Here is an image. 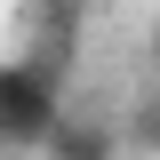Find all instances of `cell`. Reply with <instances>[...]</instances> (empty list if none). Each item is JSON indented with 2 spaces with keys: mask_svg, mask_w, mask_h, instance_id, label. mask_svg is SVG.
Masks as SVG:
<instances>
[{
  "mask_svg": "<svg viewBox=\"0 0 160 160\" xmlns=\"http://www.w3.org/2000/svg\"><path fill=\"white\" fill-rule=\"evenodd\" d=\"M120 136L136 144V152H160V88H144V96L128 104V128H120Z\"/></svg>",
  "mask_w": 160,
  "mask_h": 160,
  "instance_id": "3",
  "label": "cell"
},
{
  "mask_svg": "<svg viewBox=\"0 0 160 160\" xmlns=\"http://www.w3.org/2000/svg\"><path fill=\"white\" fill-rule=\"evenodd\" d=\"M144 56H152V64H160V16H152V32H144Z\"/></svg>",
  "mask_w": 160,
  "mask_h": 160,
  "instance_id": "4",
  "label": "cell"
},
{
  "mask_svg": "<svg viewBox=\"0 0 160 160\" xmlns=\"http://www.w3.org/2000/svg\"><path fill=\"white\" fill-rule=\"evenodd\" d=\"M64 80H72V56H56V48L0 56V152H48V136L72 112Z\"/></svg>",
  "mask_w": 160,
  "mask_h": 160,
  "instance_id": "1",
  "label": "cell"
},
{
  "mask_svg": "<svg viewBox=\"0 0 160 160\" xmlns=\"http://www.w3.org/2000/svg\"><path fill=\"white\" fill-rule=\"evenodd\" d=\"M120 144L128 136L104 112H64V128L48 136V160H120Z\"/></svg>",
  "mask_w": 160,
  "mask_h": 160,
  "instance_id": "2",
  "label": "cell"
}]
</instances>
